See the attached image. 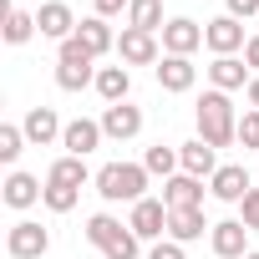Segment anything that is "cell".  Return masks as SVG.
I'll list each match as a JSON object with an SVG mask.
<instances>
[{"label":"cell","instance_id":"obj_1","mask_svg":"<svg viewBox=\"0 0 259 259\" xmlns=\"http://www.w3.org/2000/svg\"><path fill=\"white\" fill-rule=\"evenodd\" d=\"M193 117H198V138H203L208 148H229V143H239V117H234L229 92H203L198 107H193Z\"/></svg>","mask_w":259,"mask_h":259},{"label":"cell","instance_id":"obj_2","mask_svg":"<svg viewBox=\"0 0 259 259\" xmlns=\"http://www.w3.org/2000/svg\"><path fill=\"white\" fill-rule=\"evenodd\" d=\"M148 168L143 163H107L102 173H97V193L107 198V203H143L148 198Z\"/></svg>","mask_w":259,"mask_h":259},{"label":"cell","instance_id":"obj_3","mask_svg":"<svg viewBox=\"0 0 259 259\" xmlns=\"http://www.w3.org/2000/svg\"><path fill=\"white\" fill-rule=\"evenodd\" d=\"M97 56L71 36V41H61V51H56V87L61 92H81V87H97Z\"/></svg>","mask_w":259,"mask_h":259},{"label":"cell","instance_id":"obj_4","mask_svg":"<svg viewBox=\"0 0 259 259\" xmlns=\"http://www.w3.org/2000/svg\"><path fill=\"white\" fill-rule=\"evenodd\" d=\"M46 249H51V229H41L36 219L11 224V234H6V254L11 259H41Z\"/></svg>","mask_w":259,"mask_h":259},{"label":"cell","instance_id":"obj_5","mask_svg":"<svg viewBox=\"0 0 259 259\" xmlns=\"http://www.w3.org/2000/svg\"><path fill=\"white\" fill-rule=\"evenodd\" d=\"M117 56H122V66H158V61H163L158 36H153V31H133V26L117 36Z\"/></svg>","mask_w":259,"mask_h":259},{"label":"cell","instance_id":"obj_6","mask_svg":"<svg viewBox=\"0 0 259 259\" xmlns=\"http://www.w3.org/2000/svg\"><path fill=\"white\" fill-rule=\"evenodd\" d=\"M127 229H133L138 239H163L168 234V203L163 198H143V203H133V219H127Z\"/></svg>","mask_w":259,"mask_h":259},{"label":"cell","instance_id":"obj_7","mask_svg":"<svg viewBox=\"0 0 259 259\" xmlns=\"http://www.w3.org/2000/svg\"><path fill=\"white\" fill-rule=\"evenodd\" d=\"M203 46H208L213 56H234L239 46H249V41H244V21H234V16L224 11L219 21H208V26H203Z\"/></svg>","mask_w":259,"mask_h":259},{"label":"cell","instance_id":"obj_8","mask_svg":"<svg viewBox=\"0 0 259 259\" xmlns=\"http://www.w3.org/2000/svg\"><path fill=\"white\" fill-rule=\"evenodd\" d=\"M36 26H41V36H46V41H71L81 21L71 16V6H66V0H46V6L36 11Z\"/></svg>","mask_w":259,"mask_h":259},{"label":"cell","instance_id":"obj_9","mask_svg":"<svg viewBox=\"0 0 259 259\" xmlns=\"http://www.w3.org/2000/svg\"><path fill=\"white\" fill-rule=\"evenodd\" d=\"M198 46H203V26H198V21L173 16V21L163 26V51H168V56H193Z\"/></svg>","mask_w":259,"mask_h":259},{"label":"cell","instance_id":"obj_10","mask_svg":"<svg viewBox=\"0 0 259 259\" xmlns=\"http://www.w3.org/2000/svg\"><path fill=\"white\" fill-rule=\"evenodd\" d=\"M208 81H213V92H249L254 71H249V61H244V56H213Z\"/></svg>","mask_w":259,"mask_h":259},{"label":"cell","instance_id":"obj_11","mask_svg":"<svg viewBox=\"0 0 259 259\" xmlns=\"http://www.w3.org/2000/svg\"><path fill=\"white\" fill-rule=\"evenodd\" d=\"M249 188H254V183H249V168H244V163H224V168L208 178V193H213L219 203H244Z\"/></svg>","mask_w":259,"mask_h":259},{"label":"cell","instance_id":"obj_12","mask_svg":"<svg viewBox=\"0 0 259 259\" xmlns=\"http://www.w3.org/2000/svg\"><path fill=\"white\" fill-rule=\"evenodd\" d=\"M102 133H107L112 143L138 138V133H143V107H133V102H117V107H107V112H102Z\"/></svg>","mask_w":259,"mask_h":259},{"label":"cell","instance_id":"obj_13","mask_svg":"<svg viewBox=\"0 0 259 259\" xmlns=\"http://www.w3.org/2000/svg\"><path fill=\"white\" fill-rule=\"evenodd\" d=\"M178 168H183L188 178H213L224 163H219V148H208L203 138H193V143L178 148Z\"/></svg>","mask_w":259,"mask_h":259},{"label":"cell","instance_id":"obj_14","mask_svg":"<svg viewBox=\"0 0 259 259\" xmlns=\"http://www.w3.org/2000/svg\"><path fill=\"white\" fill-rule=\"evenodd\" d=\"M208 244H213L219 259H244V254H249V229H244V219H224V224H213Z\"/></svg>","mask_w":259,"mask_h":259},{"label":"cell","instance_id":"obj_15","mask_svg":"<svg viewBox=\"0 0 259 259\" xmlns=\"http://www.w3.org/2000/svg\"><path fill=\"white\" fill-rule=\"evenodd\" d=\"M21 133H26V143H36V148H51V143L66 133V122H61L51 107H31V112H26V122H21Z\"/></svg>","mask_w":259,"mask_h":259},{"label":"cell","instance_id":"obj_16","mask_svg":"<svg viewBox=\"0 0 259 259\" xmlns=\"http://www.w3.org/2000/svg\"><path fill=\"white\" fill-rule=\"evenodd\" d=\"M102 122H92V117H76V122H66V133H61V148L71 153V158H87V153H97L102 148Z\"/></svg>","mask_w":259,"mask_h":259},{"label":"cell","instance_id":"obj_17","mask_svg":"<svg viewBox=\"0 0 259 259\" xmlns=\"http://www.w3.org/2000/svg\"><path fill=\"white\" fill-rule=\"evenodd\" d=\"M163 203H168V213H178V208H203V178L173 173V178L163 183Z\"/></svg>","mask_w":259,"mask_h":259},{"label":"cell","instance_id":"obj_18","mask_svg":"<svg viewBox=\"0 0 259 259\" xmlns=\"http://www.w3.org/2000/svg\"><path fill=\"white\" fill-rule=\"evenodd\" d=\"M153 71H158V87L163 92H193V81H198V66L188 56H163Z\"/></svg>","mask_w":259,"mask_h":259},{"label":"cell","instance_id":"obj_19","mask_svg":"<svg viewBox=\"0 0 259 259\" xmlns=\"http://www.w3.org/2000/svg\"><path fill=\"white\" fill-rule=\"evenodd\" d=\"M97 97H102L107 107L127 102V97H133V71H127V66H102V71H97Z\"/></svg>","mask_w":259,"mask_h":259},{"label":"cell","instance_id":"obj_20","mask_svg":"<svg viewBox=\"0 0 259 259\" xmlns=\"http://www.w3.org/2000/svg\"><path fill=\"white\" fill-rule=\"evenodd\" d=\"M41 178H31V173H11L6 183H0V198H6L11 208H31V203H41Z\"/></svg>","mask_w":259,"mask_h":259},{"label":"cell","instance_id":"obj_21","mask_svg":"<svg viewBox=\"0 0 259 259\" xmlns=\"http://www.w3.org/2000/svg\"><path fill=\"white\" fill-rule=\"evenodd\" d=\"M203 234H213V224H203V208H178V213H168V239L193 244V239H203Z\"/></svg>","mask_w":259,"mask_h":259},{"label":"cell","instance_id":"obj_22","mask_svg":"<svg viewBox=\"0 0 259 259\" xmlns=\"http://www.w3.org/2000/svg\"><path fill=\"white\" fill-rule=\"evenodd\" d=\"M76 41H81V46H87L92 56H107V51L117 46V36H112V26H107L102 16H87V21L76 26Z\"/></svg>","mask_w":259,"mask_h":259},{"label":"cell","instance_id":"obj_23","mask_svg":"<svg viewBox=\"0 0 259 259\" xmlns=\"http://www.w3.org/2000/svg\"><path fill=\"white\" fill-rule=\"evenodd\" d=\"M127 26L133 31H153V36H163V0H133L127 6Z\"/></svg>","mask_w":259,"mask_h":259},{"label":"cell","instance_id":"obj_24","mask_svg":"<svg viewBox=\"0 0 259 259\" xmlns=\"http://www.w3.org/2000/svg\"><path fill=\"white\" fill-rule=\"evenodd\" d=\"M87 178H92V173H87V158H71V153L56 158L51 173H46V183H66V188H87Z\"/></svg>","mask_w":259,"mask_h":259},{"label":"cell","instance_id":"obj_25","mask_svg":"<svg viewBox=\"0 0 259 259\" xmlns=\"http://www.w3.org/2000/svg\"><path fill=\"white\" fill-rule=\"evenodd\" d=\"M36 31H41V26H36V16H26V11H16V6L6 11V41H11V46H26Z\"/></svg>","mask_w":259,"mask_h":259},{"label":"cell","instance_id":"obj_26","mask_svg":"<svg viewBox=\"0 0 259 259\" xmlns=\"http://www.w3.org/2000/svg\"><path fill=\"white\" fill-rule=\"evenodd\" d=\"M138 244H143V239H138L133 229L122 224V229H117V234L107 239V249H102V259H138Z\"/></svg>","mask_w":259,"mask_h":259},{"label":"cell","instance_id":"obj_27","mask_svg":"<svg viewBox=\"0 0 259 259\" xmlns=\"http://www.w3.org/2000/svg\"><path fill=\"white\" fill-rule=\"evenodd\" d=\"M143 168H148V173L173 178V173H178V148H163V143H158V148H148V153H143Z\"/></svg>","mask_w":259,"mask_h":259},{"label":"cell","instance_id":"obj_28","mask_svg":"<svg viewBox=\"0 0 259 259\" xmlns=\"http://www.w3.org/2000/svg\"><path fill=\"white\" fill-rule=\"evenodd\" d=\"M76 198H81V188H66V183H46V193H41V203H46L51 213H71Z\"/></svg>","mask_w":259,"mask_h":259},{"label":"cell","instance_id":"obj_29","mask_svg":"<svg viewBox=\"0 0 259 259\" xmlns=\"http://www.w3.org/2000/svg\"><path fill=\"white\" fill-rule=\"evenodd\" d=\"M117 229H122V224H117L112 213H92V219H87V244H97V249H107V239H112Z\"/></svg>","mask_w":259,"mask_h":259},{"label":"cell","instance_id":"obj_30","mask_svg":"<svg viewBox=\"0 0 259 259\" xmlns=\"http://www.w3.org/2000/svg\"><path fill=\"white\" fill-rule=\"evenodd\" d=\"M21 148H26V133H21L16 122H6V127H0V163H16Z\"/></svg>","mask_w":259,"mask_h":259},{"label":"cell","instance_id":"obj_31","mask_svg":"<svg viewBox=\"0 0 259 259\" xmlns=\"http://www.w3.org/2000/svg\"><path fill=\"white\" fill-rule=\"evenodd\" d=\"M239 143H244V148H259V112H254V107L239 117Z\"/></svg>","mask_w":259,"mask_h":259},{"label":"cell","instance_id":"obj_32","mask_svg":"<svg viewBox=\"0 0 259 259\" xmlns=\"http://www.w3.org/2000/svg\"><path fill=\"white\" fill-rule=\"evenodd\" d=\"M239 219H244V229H249V234L259 229V188H249V193H244V203H239Z\"/></svg>","mask_w":259,"mask_h":259},{"label":"cell","instance_id":"obj_33","mask_svg":"<svg viewBox=\"0 0 259 259\" xmlns=\"http://www.w3.org/2000/svg\"><path fill=\"white\" fill-rule=\"evenodd\" d=\"M148 259H188V254H183V244H178V239H158V244L148 249Z\"/></svg>","mask_w":259,"mask_h":259},{"label":"cell","instance_id":"obj_34","mask_svg":"<svg viewBox=\"0 0 259 259\" xmlns=\"http://www.w3.org/2000/svg\"><path fill=\"white\" fill-rule=\"evenodd\" d=\"M224 6H229V16H234V21H249V16L259 11V0H224Z\"/></svg>","mask_w":259,"mask_h":259},{"label":"cell","instance_id":"obj_35","mask_svg":"<svg viewBox=\"0 0 259 259\" xmlns=\"http://www.w3.org/2000/svg\"><path fill=\"white\" fill-rule=\"evenodd\" d=\"M92 6H97V16L107 21V16H122L127 6H133V0H92Z\"/></svg>","mask_w":259,"mask_h":259},{"label":"cell","instance_id":"obj_36","mask_svg":"<svg viewBox=\"0 0 259 259\" xmlns=\"http://www.w3.org/2000/svg\"><path fill=\"white\" fill-rule=\"evenodd\" d=\"M244 61H249V71L259 76V36H249V46H244Z\"/></svg>","mask_w":259,"mask_h":259},{"label":"cell","instance_id":"obj_37","mask_svg":"<svg viewBox=\"0 0 259 259\" xmlns=\"http://www.w3.org/2000/svg\"><path fill=\"white\" fill-rule=\"evenodd\" d=\"M249 107H254V112H259V76H254V81H249Z\"/></svg>","mask_w":259,"mask_h":259},{"label":"cell","instance_id":"obj_38","mask_svg":"<svg viewBox=\"0 0 259 259\" xmlns=\"http://www.w3.org/2000/svg\"><path fill=\"white\" fill-rule=\"evenodd\" d=\"M244 259H259V249H249V254H244Z\"/></svg>","mask_w":259,"mask_h":259}]
</instances>
